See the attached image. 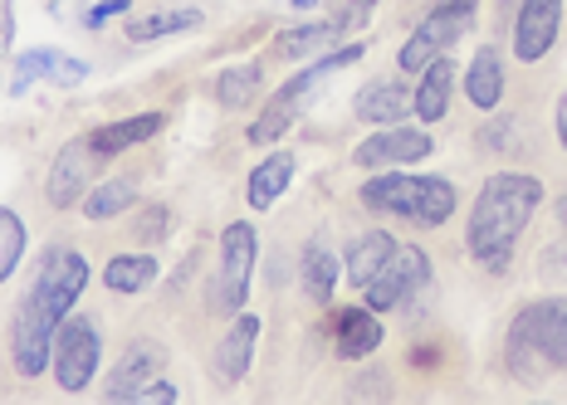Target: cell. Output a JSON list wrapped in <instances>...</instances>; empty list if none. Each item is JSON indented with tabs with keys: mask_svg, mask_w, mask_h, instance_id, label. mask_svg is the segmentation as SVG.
I'll use <instances>...</instances> for the list:
<instances>
[{
	"mask_svg": "<svg viewBox=\"0 0 567 405\" xmlns=\"http://www.w3.org/2000/svg\"><path fill=\"white\" fill-rule=\"evenodd\" d=\"M543 206V181L528 172H494L489 181L480 186L475 210H470L465 225V249L470 259L484 269H504L518 245V235L528 230V220L538 216Z\"/></svg>",
	"mask_w": 567,
	"mask_h": 405,
	"instance_id": "cell-1",
	"label": "cell"
},
{
	"mask_svg": "<svg viewBox=\"0 0 567 405\" xmlns=\"http://www.w3.org/2000/svg\"><path fill=\"white\" fill-rule=\"evenodd\" d=\"M504 366L528 386L548 381L553 372H567V298H538L518 308L509 338H504Z\"/></svg>",
	"mask_w": 567,
	"mask_h": 405,
	"instance_id": "cell-2",
	"label": "cell"
},
{
	"mask_svg": "<svg viewBox=\"0 0 567 405\" xmlns=\"http://www.w3.org/2000/svg\"><path fill=\"white\" fill-rule=\"evenodd\" d=\"M362 206L372 216H396L421 230H435L460 210V190L441 176H411V172H377L362 181Z\"/></svg>",
	"mask_w": 567,
	"mask_h": 405,
	"instance_id": "cell-3",
	"label": "cell"
},
{
	"mask_svg": "<svg viewBox=\"0 0 567 405\" xmlns=\"http://www.w3.org/2000/svg\"><path fill=\"white\" fill-rule=\"evenodd\" d=\"M255 259H259V235L250 220H235L220 230V269L210 279V308L216 313H240L245 298H250V279H255Z\"/></svg>",
	"mask_w": 567,
	"mask_h": 405,
	"instance_id": "cell-4",
	"label": "cell"
},
{
	"mask_svg": "<svg viewBox=\"0 0 567 405\" xmlns=\"http://www.w3.org/2000/svg\"><path fill=\"white\" fill-rule=\"evenodd\" d=\"M470 25H475V0H441V6H435L431 15H425L416 30H411V40L401 44L396 69H401V74H421L431 59L451 54V44Z\"/></svg>",
	"mask_w": 567,
	"mask_h": 405,
	"instance_id": "cell-5",
	"label": "cell"
},
{
	"mask_svg": "<svg viewBox=\"0 0 567 405\" xmlns=\"http://www.w3.org/2000/svg\"><path fill=\"white\" fill-rule=\"evenodd\" d=\"M84 289H89V259L79 255V249H69V245L44 249L40 269H34V283H30V298H34V303H40L50 318H59V323H64V318L79 308Z\"/></svg>",
	"mask_w": 567,
	"mask_h": 405,
	"instance_id": "cell-6",
	"label": "cell"
},
{
	"mask_svg": "<svg viewBox=\"0 0 567 405\" xmlns=\"http://www.w3.org/2000/svg\"><path fill=\"white\" fill-rule=\"evenodd\" d=\"M99 362H103V332L93 318H74L69 313L54 332V381L59 391H89V381L99 376Z\"/></svg>",
	"mask_w": 567,
	"mask_h": 405,
	"instance_id": "cell-7",
	"label": "cell"
},
{
	"mask_svg": "<svg viewBox=\"0 0 567 405\" xmlns=\"http://www.w3.org/2000/svg\"><path fill=\"white\" fill-rule=\"evenodd\" d=\"M421 289H431V259H425L421 245H396L386 255V264L377 269V279L362 289L372 313H392V308L411 303Z\"/></svg>",
	"mask_w": 567,
	"mask_h": 405,
	"instance_id": "cell-8",
	"label": "cell"
},
{
	"mask_svg": "<svg viewBox=\"0 0 567 405\" xmlns=\"http://www.w3.org/2000/svg\"><path fill=\"white\" fill-rule=\"evenodd\" d=\"M103 152H93L89 137H74L59 147V157L50 162V176H44V200H50V210H74L79 200L89 196L93 176L103 172Z\"/></svg>",
	"mask_w": 567,
	"mask_h": 405,
	"instance_id": "cell-9",
	"label": "cell"
},
{
	"mask_svg": "<svg viewBox=\"0 0 567 405\" xmlns=\"http://www.w3.org/2000/svg\"><path fill=\"white\" fill-rule=\"evenodd\" d=\"M54 332H59V318H50L40 303L25 293L16 308V323H10V356H16V372L34 381L50 372L54 362Z\"/></svg>",
	"mask_w": 567,
	"mask_h": 405,
	"instance_id": "cell-10",
	"label": "cell"
},
{
	"mask_svg": "<svg viewBox=\"0 0 567 405\" xmlns=\"http://www.w3.org/2000/svg\"><path fill=\"white\" fill-rule=\"evenodd\" d=\"M431 152H435L431 133H421V127H411V123H386L382 133H372L368 142H358L352 166H358V172H386V166L425 162Z\"/></svg>",
	"mask_w": 567,
	"mask_h": 405,
	"instance_id": "cell-11",
	"label": "cell"
},
{
	"mask_svg": "<svg viewBox=\"0 0 567 405\" xmlns=\"http://www.w3.org/2000/svg\"><path fill=\"white\" fill-rule=\"evenodd\" d=\"M563 0H524L514 20V59L518 64H538L543 54L558 44L563 30Z\"/></svg>",
	"mask_w": 567,
	"mask_h": 405,
	"instance_id": "cell-12",
	"label": "cell"
},
{
	"mask_svg": "<svg viewBox=\"0 0 567 405\" xmlns=\"http://www.w3.org/2000/svg\"><path fill=\"white\" fill-rule=\"evenodd\" d=\"M255 342H259V318L255 313H235L226 338L216 342V356H210V366H216L220 386H235V381H245L255 362Z\"/></svg>",
	"mask_w": 567,
	"mask_h": 405,
	"instance_id": "cell-13",
	"label": "cell"
},
{
	"mask_svg": "<svg viewBox=\"0 0 567 405\" xmlns=\"http://www.w3.org/2000/svg\"><path fill=\"white\" fill-rule=\"evenodd\" d=\"M162 366H167V352L157 347V342H133L123 356H117V366H113V376H109V401H133L147 381H157L162 376Z\"/></svg>",
	"mask_w": 567,
	"mask_h": 405,
	"instance_id": "cell-14",
	"label": "cell"
},
{
	"mask_svg": "<svg viewBox=\"0 0 567 405\" xmlns=\"http://www.w3.org/2000/svg\"><path fill=\"white\" fill-rule=\"evenodd\" d=\"M382 347V318L372 308H342L333 318V352L342 362H362Z\"/></svg>",
	"mask_w": 567,
	"mask_h": 405,
	"instance_id": "cell-15",
	"label": "cell"
},
{
	"mask_svg": "<svg viewBox=\"0 0 567 405\" xmlns=\"http://www.w3.org/2000/svg\"><path fill=\"white\" fill-rule=\"evenodd\" d=\"M406 108H411V89L401 79H372L368 89H358V98H352V113L377 127L406 123Z\"/></svg>",
	"mask_w": 567,
	"mask_h": 405,
	"instance_id": "cell-16",
	"label": "cell"
},
{
	"mask_svg": "<svg viewBox=\"0 0 567 405\" xmlns=\"http://www.w3.org/2000/svg\"><path fill=\"white\" fill-rule=\"evenodd\" d=\"M451 93H455V59L441 54L421 69V89L411 93V108H416L421 123H441L451 113Z\"/></svg>",
	"mask_w": 567,
	"mask_h": 405,
	"instance_id": "cell-17",
	"label": "cell"
},
{
	"mask_svg": "<svg viewBox=\"0 0 567 405\" xmlns=\"http://www.w3.org/2000/svg\"><path fill=\"white\" fill-rule=\"evenodd\" d=\"M465 98L475 103L480 113H494L504 103V59L494 44H480V54L470 59L465 69Z\"/></svg>",
	"mask_w": 567,
	"mask_h": 405,
	"instance_id": "cell-18",
	"label": "cell"
},
{
	"mask_svg": "<svg viewBox=\"0 0 567 405\" xmlns=\"http://www.w3.org/2000/svg\"><path fill=\"white\" fill-rule=\"evenodd\" d=\"M162 127H167V117H162V113H137V117H123V123L93 127L89 142H93V152H103V157H117V152L152 142V137L162 133Z\"/></svg>",
	"mask_w": 567,
	"mask_h": 405,
	"instance_id": "cell-19",
	"label": "cell"
},
{
	"mask_svg": "<svg viewBox=\"0 0 567 405\" xmlns=\"http://www.w3.org/2000/svg\"><path fill=\"white\" fill-rule=\"evenodd\" d=\"M342 25H348V15H342V20H309V25L279 30V34H275V54H279V59H313V54L333 50Z\"/></svg>",
	"mask_w": 567,
	"mask_h": 405,
	"instance_id": "cell-20",
	"label": "cell"
},
{
	"mask_svg": "<svg viewBox=\"0 0 567 405\" xmlns=\"http://www.w3.org/2000/svg\"><path fill=\"white\" fill-rule=\"evenodd\" d=\"M396 249V240L386 230H368V235H358L348 249H342V269H348V279H352V289H368V283L377 279V269L386 264V255Z\"/></svg>",
	"mask_w": 567,
	"mask_h": 405,
	"instance_id": "cell-21",
	"label": "cell"
},
{
	"mask_svg": "<svg viewBox=\"0 0 567 405\" xmlns=\"http://www.w3.org/2000/svg\"><path fill=\"white\" fill-rule=\"evenodd\" d=\"M289 181H293V157H289V152H269V157L250 172V186H245L250 210H269L284 190H289Z\"/></svg>",
	"mask_w": 567,
	"mask_h": 405,
	"instance_id": "cell-22",
	"label": "cell"
},
{
	"mask_svg": "<svg viewBox=\"0 0 567 405\" xmlns=\"http://www.w3.org/2000/svg\"><path fill=\"white\" fill-rule=\"evenodd\" d=\"M338 273H342V264H338V255H333V249H328L323 240H309V245H303V255H299V279H303V293H309L313 303H328V298H333Z\"/></svg>",
	"mask_w": 567,
	"mask_h": 405,
	"instance_id": "cell-23",
	"label": "cell"
},
{
	"mask_svg": "<svg viewBox=\"0 0 567 405\" xmlns=\"http://www.w3.org/2000/svg\"><path fill=\"white\" fill-rule=\"evenodd\" d=\"M157 283V259L152 255H113L109 269H103V289L109 293H142Z\"/></svg>",
	"mask_w": 567,
	"mask_h": 405,
	"instance_id": "cell-24",
	"label": "cell"
},
{
	"mask_svg": "<svg viewBox=\"0 0 567 405\" xmlns=\"http://www.w3.org/2000/svg\"><path fill=\"white\" fill-rule=\"evenodd\" d=\"M200 20H206V15H200L196 6H182V10H152V15H137V20H127V40H133V44H147V40H167V34L196 30Z\"/></svg>",
	"mask_w": 567,
	"mask_h": 405,
	"instance_id": "cell-25",
	"label": "cell"
},
{
	"mask_svg": "<svg viewBox=\"0 0 567 405\" xmlns=\"http://www.w3.org/2000/svg\"><path fill=\"white\" fill-rule=\"evenodd\" d=\"M137 200V186L127 181V176H113V181H103V186H89V196H84V216L89 220H117L127 206Z\"/></svg>",
	"mask_w": 567,
	"mask_h": 405,
	"instance_id": "cell-26",
	"label": "cell"
},
{
	"mask_svg": "<svg viewBox=\"0 0 567 405\" xmlns=\"http://www.w3.org/2000/svg\"><path fill=\"white\" fill-rule=\"evenodd\" d=\"M20 259H25V220L10 206H0V283L20 269Z\"/></svg>",
	"mask_w": 567,
	"mask_h": 405,
	"instance_id": "cell-27",
	"label": "cell"
},
{
	"mask_svg": "<svg viewBox=\"0 0 567 405\" xmlns=\"http://www.w3.org/2000/svg\"><path fill=\"white\" fill-rule=\"evenodd\" d=\"M255 93H259V64H235L216 79V98L226 103V108H245Z\"/></svg>",
	"mask_w": 567,
	"mask_h": 405,
	"instance_id": "cell-28",
	"label": "cell"
},
{
	"mask_svg": "<svg viewBox=\"0 0 567 405\" xmlns=\"http://www.w3.org/2000/svg\"><path fill=\"white\" fill-rule=\"evenodd\" d=\"M293 117H299V108H289V103H279V98H269V108L255 117L250 133H245V137H250L255 147H269V142H279L284 133H289Z\"/></svg>",
	"mask_w": 567,
	"mask_h": 405,
	"instance_id": "cell-29",
	"label": "cell"
},
{
	"mask_svg": "<svg viewBox=\"0 0 567 405\" xmlns=\"http://www.w3.org/2000/svg\"><path fill=\"white\" fill-rule=\"evenodd\" d=\"M59 50H25V54H16V79H10V93H25L34 79H54V69H59Z\"/></svg>",
	"mask_w": 567,
	"mask_h": 405,
	"instance_id": "cell-30",
	"label": "cell"
},
{
	"mask_svg": "<svg viewBox=\"0 0 567 405\" xmlns=\"http://www.w3.org/2000/svg\"><path fill=\"white\" fill-rule=\"evenodd\" d=\"M172 225H176V216L167 206H147V216L137 220V240L142 245H157V240H167L172 235Z\"/></svg>",
	"mask_w": 567,
	"mask_h": 405,
	"instance_id": "cell-31",
	"label": "cell"
},
{
	"mask_svg": "<svg viewBox=\"0 0 567 405\" xmlns=\"http://www.w3.org/2000/svg\"><path fill=\"white\" fill-rule=\"evenodd\" d=\"M127 10H133L127 0H99V6L84 10V30H103L113 15H127Z\"/></svg>",
	"mask_w": 567,
	"mask_h": 405,
	"instance_id": "cell-32",
	"label": "cell"
},
{
	"mask_svg": "<svg viewBox=\"0 0 567 405\" xmlns=\"http://www.w3.org/2000/svg\"><path fill=\"white\" fill-rule=\"evenodd\" d=\"M84 74H89V69L79 64V59H59V69H54V83H64V89H74V83L84 79Z\"/></svg>",
	"mask_w": 567,
	"mask_h": 405,
	"instance_id": "cell-33",
	"label": "cell"
},
{
	"mask_svg": "<svg viewBox=\"0 0 567 405\" xmlns=\"http://www.w3.org/2000/svg\"><path fill=\"white\" fill-rule=\"evenodd\" d=\"M10 34H16V20H10V0H0V54L10 50Z\"/></svg>",
	"mask_w": 567,
	"mask_h": 405,
	"instance_id": "cell-34",
	"label": "cell"
},
{
	"mask_svg": "<svg viewBox=\"0 0 567 405\" xmlns=\"http://www.w3.org/2000/svg\"><path fill=\"white\" fill-rule=\"evenodd\" d=\"M553 123H558V142L567 147V93L558 98V113H553Z\"/></svg>",
	"mask_w": 567,
	"mask_h": 405,
	"instance_id": "cell-35",
	"label": "cell"
},
{
	"mask_svg": "<svg viewBox=\"0 0 567 405\" xmlns=\"http://www.w3.org/2000/svg\"><path fill=\"white\" fill-rule=\"evenodd\" d=\"M377 6V0H352V10H348V20H358V15H368V10Z\"/></svg>",
	"mask_w": 567,
	"mask_h": 405,
	"instance_id": "cell-36",
	"label": "cell"
},
{
	"mask_svg": "<svg viewBox=\"0 0 567 405\" xmlns=\"http://www.w3.org/2000/svg\"><path fill=\"white\" fill-rule=\"evenodd\" d=\"M558 225L567 230V196H558Z\"/></svg>",
	"mask_w": 567,
	"mask_h": 405,
	"instance_id": "cell-37",
	"label": "cell"
},
{
	"mask_svg": "<svg viewBox=\"0 0 567 405\" xmlns=\"http://www.w3.org/2000/svg\"><path fill=\"white\" fill-rule=\"evenodd\" d=\"M289 6H313V0H289Z\"/></svg>",
	"mask_w": 567,
	"mask_h": 405,
	"instance_id": "cell-38",
	"label": "cell"
}]
</instances>
